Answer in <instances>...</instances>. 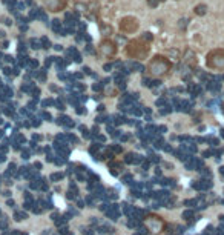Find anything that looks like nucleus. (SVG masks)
Returning <instances> with one entry per match:
<instances>
[{"label":"nucleus","mask_w":224,"mask_h":235,"mask_svg":"<svg viewBox=\"0 0 224 235\" xmlns=\"http://www.w3.org/2000/svg\"><path fill=\"white\" fill-rule=\"evenodd\" d=\"M207 66L216 68V69H224V51L222 49L212 51L207 55Z\"/></svg>","instance_id":"nucleus-5"},{"label":"nucleus","mask_w":224,"mask_h":235,"mask_svg":"<svg viewBox=\"0 0 224 235\" xmlns=\"http://www.w3.org/2000/svg\"><path fill=\"white\" fill-rule=\"evenodd\" d=\"M147 3H149V6H157L158 5V0H147Z\"/></svg>","instance_id":"nucleus-8"},{"label":"nucleus","mask_w":224,"mask_h":235,"mask_svg":"<svg viewBox=\"0 0 224 235\" xmlns=\"http://www.w3.org/2000/svg\"><path fill=\"white\" fill-rule=\"evenodd\" d=\"M170 71V63L166 57L163 55H155L154 59H151V62L147 63V72L154 77H163Z\"/></svg>","instance_id":"nucleus-2"},{"label":"nucleus","mask_w":224,"mask_h":235,"mask_svg":"<svg viewBox=\"0 0 224 235\" xmlns=\"http://www.w3.org/2000/svg\"><path fill=\"white\" fill-rule=\"evenodd\" d=\"M118 26H120V31H121V32H125V34H134V32L138 31L140 22H138V19L134 17V16H125V17L120 20Z\"/></svg>","instance_id":"nucleus-3"},{"label":"nucleus","mask_w":224,"mask_h":235,"mask_svg":"<svg viewBox=\"0 0 224 235\" xmlns=\"http://www.w3.org/2000/svg\"><path fill=\"white\" fill-rule=\"evenodd\" d=\"M97 51H98V54H100L101 57H104V59H112V57L117 54V45L112 42V40H109V39H103V40L100 42Z\"/></svg>","instance_id":"nucleus-4"},{"label":"nucleus","mask_w":224,"mask_h":235,"mask_svg":"<svg viewBox=\"0 0 224 235\" xmlns=\"http://www.w3.org/2000/svg\"><path fill=\"white\" fill-rule=\"evenodd\" d=\"M158 2H164V0H158Z\"/></svg>","instance_id":"nucleus-9"},{"label":"nucleus","mask_w":224,"mask_h":235,"mask_svg":"<svg viewBox=\"0 0 224 235\" xmlns=\"http://www.w3.org/2000/svg\"><path fill=\"white\" fill-rule=\"evenodd\" d=\"M43 2V6L46 11L49 13H62L66 9L68 6V0H42Z\"/></svg>","instance_id":"nucleus-6"},{"label":"nucleus","mask_w":224,"mask_h":235,"mask_svg":"<svg viewBox=\"0 0 224 235\" xmlns=\"http://www.w3.org/2000/svg\"><path fill=\"white\" fill-rule=\"evenodd\" d=\"M206 13H207V6H206V5L201 3V5H196V6H195V14H196V16H204Z\"/></svg>","instance_id":"nucleus-7"},{"label":"nucleus","mask_w":224,"mask_h":235,"mask_svg":"<svg viewBox=\"0 0 224 235\" xmlns=\"http://www.w3.org/2000/svg\"><path fill=\"white\" fill-rule=\"evenodd\" d=\"M151 51V45L149 42H144V39H137L128 43L126 46V55L135 60H143L147 57Z\"/></svg>","instance_id":"nucleus-1"}]
</instances>
